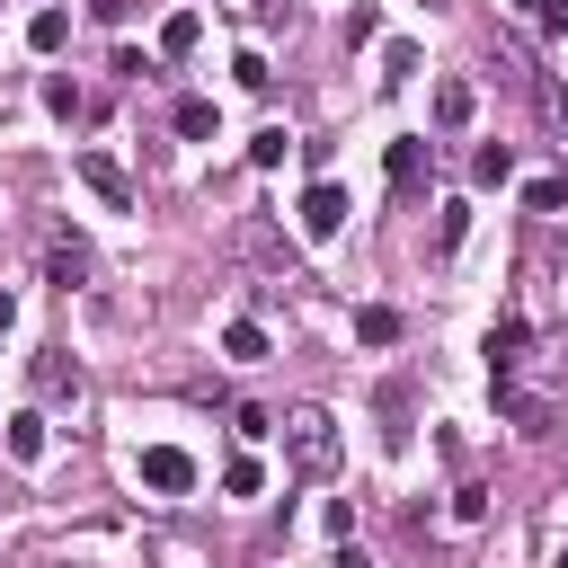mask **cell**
Listing matches in <instances>:
<instances>
[{"mask_svg": "<svg viewBox=\"0 0 568 568\" xmlns=\"http://www.w3.org/2000/svg\"><path fill=\"white\" fill-rule=\"evenodd\" d=\"M284 462H293L302 479H337V462H346L337 417H328V408H293V417H284Z\"/></svg>", "mask_w": 568, "mask_h": 568, "instance_id": "1", "label": "cell"}, {"mask_svg": "<svg viewBox=\"0 0 568 568\" xmlns=\"http://www.w3.org/2000/svg\"><path fill=\"white\" fill-rule=\"evenodd\" d=\"M382 178H390V195H417V186L435 178V151H426V133H399V142L382 151Z\"/></svg>", "mask_w": 568, "mask_h": 568, "instance_id": "2", "label": "cell"}, {"mask_svg": "<svg viewBox=\"0 0 568 568\" xmlns=\"http://www.w3.org/2000/svg\"><path fill=\"white\" fill-rule=\"evenodd\" d=\"M71 169H80V186H89L106 213H133V178H124V160H106V151H80Z\"/></svg>", "mask_w": 568, "mask_h": 568, "instance_id": "3", "label": "cell"}, {"mask_svg": "<svg viewBox=\"0 0 568 568\" xmlns=\"http://www.w3.org/2000/svg\"><path fill=\"white\" fill-rule=\"evenodd\" d=\"M346 213H355V204H346V186H337V178H311V195H302V240H337V231H346Z\"/></svg>", "mask_w": 568, "mask_h": 568, "instance_id": "4", "label": "cell"}, {"mask_svg": "<svg viewBox=\"0 0 568 568\" xmlns=\"http://www.w3.org/2000/svg\"><path fill=\"white\" fill-rule=\"evenodd\" d=\"M524 355H532V320H524V311H506V320L488 328V382H515V373H524Z\"/></svg>", "mask_w": 568, "mask_h": 568, "instance_id": "5", "label": "cell"}, {"mask_svg": "<svg viewBox=\"0 0 568 568\" xmlns=\"http://www.w3.org/2000/svg\"><path fill=\"white\" fill-rule=\"evenodd\" d=\"M142 488H160V497H186V488H195V462H186L178 444H151V453H142Z\"/></svg>", "mask_w": 568, "mask_h": 568, "instance_id": "6", "label": "cell"}, {"mask_svg": "<svg viewBox=\"0 0 568 568\" xmlns=\"http://www.w3.org/2000/svg\"><path fill=\"white\" fill-rule=\"evenodd\" d=\"M195 44H204V18H195V9H169V18H160V62H186Z\"/></svg>", "mask_w": 568, "mask_h": 568, "instance_id": "7", "label": "cell"}, {"mask_svg": "<svg viewBox=\"0 0 568 568\" xmlns=\"http://www.w3.org/2000/svg\"><path fill=\"white\" fill-rule=\"evenodd\" d=\"M470 115H479V89H470V80H435V124H444V133H462Z\"/></svg>", "mask_w": 568, "mask_h": 568, "instance_id": "8", "label": "cell"}, {"mask_svg": "<svg viewBox=\"0 0 568 568\" xmlns=\"http://www.w3.org/2000/svg\"><path fill=\"white\" fill-rule=\"evenodd\" d=\"M497 408H506V417H515L524 435H550V399H532L524 382H497Z\"/></svg>", "mask_w": 568, "mask_h": 568, "instance_id": "9", "label": "cell"}, {"mask_svg": "<svg viewBox=\"0 0 568 568\" xmlns=\"http://www.w3.org/2000/svg\"><path fill=\"white\" fill-rule=\"evenodd\" d=\"M44 275H53L62 293H71V284H89V248H80V240H44Z\"/></svg>", "mask_w": 568, "mask_h": 568, "instance_id": "10", "label": "cell"}, {"mask_svg": "<svg viewBox=\"0 0 568 568\" xmlns=\"http://www.w3.org/2000/svg\"><path fill=\"white\" fill-rule=\"evenodd\" d=\"M0 444H9V462H44V417H36V408H18V417L0 426Z\"/></svg>", "mask_w": 568, "mask_h": 568, "instance_id": "11", "label": "cell"}, {"mask_svg": "<svg viewBox=\"0 0 568 568\" xmlns=\"http://www.w3.org/2000/svg\"><path fill=\"white\" fill-rule=\"evenodd\" d=\"M506 178H515V151L506 142H479L470 151V186H506Z\"/></svg>", "mask_w": 568, "mask_h": 568, "instance_id": "12", "label": "cell"}, {"mask_svg": "<svg viewBox=\"0 0 568 568\" xmlns=\"http://www.w3.org/2000/svg\"><path fill=\"white\" fill-rule=\"evenodd\" d=\"M355 337H364V346H399V311H390V302H364V311H355Z\"/></svg>", "mask_w": 568, "mask_h": 568, "instance_id": "13", "label": "cell"}, {"mask_svg": "<svg viewBox=\"0 0 568 568\" xmlns=\"http://www.w3.org/2000/svg\"><path fill=\"white\" fill-rule=\"evenodd\" d=\"M222 355H231V364H266V328H257V320H231V328H222Z\"/></svg>", "mask_w": 568, "mask_h": 568, "instance_id": "14", "label": "cell"}, {"mask_svg": "<svg viewBox=\"0 0 568 568\" xmlns=\"http://www.w3.org/2000/svg\"><path fill=\"white\" fill-rule=\"evenodd\" d=\"M36 390H44V399H80V364H62V355H36Z\"/></svg>", "mask_w": 568, "mask_h": 568, "instance_id": "15", "label": "cell"}, {"mask_svg": "<svg viewBox=\"0 0 568 568\" xmlns=\"http://www.w3.org/2000/svg\"><path fill=\"white\" fill-rule=\"evenodd\" d=\"M27 44H36V53H62V44H71V18H62V9H36V18H27Z\"/></svg>", "mask_w": 568, "mask_h": 568, "instance_id": "16", "label": "cell"}, {"mask_svg": "<svg viewBox=\"0 0 568 568\" xmlns=\"http://www.w3.org/2000/svg\"><path fill=\"white\" fill-rule=\"evenodd\" d=\"M169 124H178L186 142H213V124H222V115H213V98H178V115H169Z\"/></svg>", "mask_w": 568, "mask_h": 568, "instance_id": "17", "label": "cell"}, {"mask_svg": "<svg viewBox=\"0 0 568 568\" xmlns=\"http://www.w3.org/2000/svg\"><path fill=\"white\" fill-rule=\"evenodd\" d=\"M382 444H408V382H382Z\"/></svg>", "mask_w": 568, "mask_h": 568, "instance_id": "18", "label": "cell"}, {"mask_svg": "<svg viewBox=\"0 0 568 568\" xmlns=\"http://www.w3.org/2000/svg\"><path fill=\"white\" fill-rule=\"evenodd\" d=\"M284 151H293V133H284V124H266V133H248V169H275Z\"/></svg>", "mask_w": 568, "mask_h": 568, "instance_id": "19", "label": "cell"}, {"mask_svg": "<svg viewBox=\"0 0 568 568\" xmlns=\"http://www.w3.org/2000/svg\"><path fill=\"white\" fill-rule=\"evenodd\" d=\"M408 71H417V44H408V36H390V44H382V80H390V89H399V80H408Z\"/></svg>", "mask_w": 568, "mask_h": 568, "instance_id": "20", "label": "cell"}, {"mask_svg": "<svg viewBox=\"0 0 568 568\" xmlns=\"http://www.w3.org/2000/svg\"><path fill=\"white\" fill-rule=\"evenodd\" d=\"M222 488H231V497H257V488H266V470L240 453V462H222Z\"/></svg>", "mask_w": 568, "mask_h": 568, "instance_id": "21", "label": "cell"}, {"mask_svg": "<svg viewBox=\"0 0 568 568\" xmlns=\"http://www.w3.org/2000/svg\"><path fill=\"white\" fill-rule=\"evenodd\" d=\"M231 80H240V89H266L275 71H266V53H248V44H240V53H231Z\"/></svg>", "mask_w": 568, "mask_h": 568, "instance_id": "22", "label": "cell"}, {"mask_svg": "<svg viewBox=\"0 0 568 568\" xmlns=\"http://www.w3.org/2000/svg\"><path fill=\"white\" fill-rule=\"evenodd\" d=\"M44 106H53V115H89V98H80V89H71V80H62V71H53V80H44Z\"/></svg>", "mask_w": 568, "mask_h": 568, "instance_id": "23", "label": "cell"}, {"mask_svg": "<svg viewBox=\"0 0 568 568\" xmlns=\"http://www.w3.org/2000/svg\"><path fill=\"white\" fill-rule=\"evenodd\" d=\"M524 204H532V213H559V204H568V178H532Z\"/></svg>", "mask_w": 568, "mask_h": 568, "instance_id": "24", "label": "cell"}, {"mask_svg": "<svg viewBox=\"0 0 568 568\" xmlns=\"http://www.w3.org/2000/svg\"><path fill=\"white\" fill-rule=\"evenodd\" d=\"M462 231H470V204H444V222H435V248L453 257V248H462Z\"/></svg>", "mask_w": 568, "mask_h": 568, "instance_id": "25", "label": "cell"}, {"mask_svg": "<svg viewBox=\"0 0 568 568\" xmlns=\"http://www.w3.org/2000/svg\"><path fill=\"white\" fill-rule=\"evenodd\" d=\"M532 18H541L550 36H568V0H532Z\"/></svg>", "mask_w": 568, "mask_h": 568, "instance_id": "26", "label": "cell"}, {"mask_svg": "<svg viewBox=\"0 0 568 568\" xmlns=\"http://www.w3.org/2000/svg\"><path fill=\"white\" fill-rule=\"evenodd\" d=\"M9 328H18V293H0V337H9Z\"/></svg>", "mask_w": 568, "mask_h": 568, "instance_id": "27", "label": "cell"}, {"mask_svg": "<svg viewBox=\"0 0 568 568\" xmlns=\"http://www.w3.org/2000/svg\"><path fill=\"white\" fill-rule=\"evenodd\" d=\"M337 568H373V559H364V550H337Z\"/></svg>", "mask_w": 568, "mask_h": 568, "instance_id": "28", "label": "cell"}, {"mask_svg": "<svg viewBox=\"0 0 568 568\" xmlns=\"http://www.w3.org/2000/svg\"><path fill=\"white\" fill-rule=\"evenodd\" d=\"M550 568H568V541H559V559H550Z\"/></svg>", "mask_w": 568, "mask_h": 568, "instance_id": "29", "label": "cell"}]
</instances>
